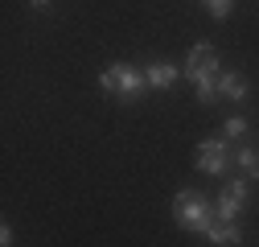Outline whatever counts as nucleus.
<instances>
[{
	"label": "nucleus",
	"instance_id": "obj_1",
	"mask_svg": "<svg viewBox=\"0 0 259 247\" xmlns=\"http://www.w3.org/2000/svg\"><path fill=\"white\" fill-rule=\"evenodd\" d=\"M173 219H177V227H185V231H193V235H206V231H210V223L218 219V214H214L198 194L181 190V194L173 198Z\"/></svg>",
	"mask_w": 259,
	"mask_h": 247
},
{
	"label": "nucleus",
	"instance_id": "obj_2",
	"mask_svg": "<svg viewBox=\"0 0 259 247\" xmlns=\"http://www.w3.org/2000/svg\"><path fill=\"white\" fill-rule=\"evenodd\" d=\"M99 87L107 91V95H123V99H140L144 95V70H136V66H107L103 74H99Z\"/></svg>",
	"mask_w": 259,
	"mask_h": 247
},
{
	"label": "nucleus",
	"instance_id": "obj_3",
	"mask_svg": "<svg viewBox=\"0 0 259 247\" xmlns=\"http://www.w3.org/2000/svg\"><path fill=\"white\" fill-rule=\"evenodd\" d=\"M231 148H226V136H214V140H202L198 144V169L210 173V177H222L226 169H231Z\"/></svg>",
	"mask_w": 259,
	"mask_h": 247
},
{
	"label": "nucleus",
	"instance_id": "obj_4",
	"mask_svg": "<svg viewBox=\"0 0 259 247\" xmlns=\"http://www.w3.org/2000/svg\"><path fill=\"white\" fill-rule=\"evenodd\" d=\"M247 202H251V185H247V177H235V181H226V190H222L214 214H218V219H226V223H235Z\"/></svg>",
	"mask_w": 259,
	"mask_h": 247
},
{
	"label": "nucleus",
	"instance_id": "obj_5",
	"mask_svg": "<svg viewBox=\"0 0 259 247\" xmlns=\"http://www.w3.org/2000/svg\"><path fill=\"white\" fill-rule=\"evenodd\" d=\"M218 62H210V66H202L198 74H189V83L198 87V103H214L218 99Z\"/></svg>",
	"mask_w": 259,
	"mask_h": 247
},
{
	"label": "nucleus",
	"instance_id": "obj_6",
	"mask_svg": "<svg viewBox=\"0 0 259 247\" xmlns=\"http://www.w3.org/2000/svg\"><path fill=\"white\" fill-rule=\"evenodd\" d=\"M218 95L231 99V103H243V99H247V78L235 74V70H222V74H218Z\"/></svg>",
	"mask_w": 259,
	"mask_h": 247
},
{
	"label": "nucleus",
	"instance_id": "obj_7",
	"mask_svg": "<svg viewBox=\"0 0 259 247\" xmlns=\"http://www.w3.org/2000/svg\"><path fill=\"white\" fill-rule=\"evenodd\" d=\"M206 239H210V243H218V247H222V243H226V247H239V243H243V231H239V223L214 219V223H210V231H206Z\"/></svg>",
	"mask_w": 259,
	"mask_h": 247
},
{
	"label": "nucleus",
	"instance_id": "obj_8",
	"mask_svg": "<svg viewBox=\"0 0 259 247\" xmlns=\"http://www.w3.org/2000/svg\"><path fill=\"white\" fill-rule=\"evenodd\" d=\"M177 74H181V70L169 66V62H152V66L144 70V83H148L152 91H169V87L177 83Z\"/></svg>",
	"mask_w": 259,
	"mask_h": 247
},
{
	"label": "nucleus",
	"instance_id": "obj_9",
	"mask_svg": "<svg viewBox=\"0 0 259 247\" xmlns=\"http://www.w3.org/2000/svg\"><path fill=\"white\" fill-rule=\"evenodd\" d=\"M210 62H218V50L210 42H198V46L189 50V58H185V74H198L202 66H210Z\"/></svg>",
	"mask_w": 259,
	"mask_h": 247
},
{
	"label": "nucleus",
	"instance_id": "obj_10",
	"mask_svg": "<svg viewBox=\"0 0 259 247\" xmlns=\"http://www.w3.org/2000/svg\"><path fill=\"white\" fill-rule=\"evenodd\" d=\"M235 165L243 169V177H247V181H251V177L259 181V148H251V144H247V148H239V152H235Z\"/></svg>",
	"mask_w": 259,
	"mask_h": 247
},
{
	"label": "nucleus",
	"instance_id": "obj_11",
	"mask_svg": "<svg viewBox=\"0 0 259 247\" xmlns=\"http://www.w3.org/2000/svg\"><path fill=\"white\" fill-rule=\"evenodd\" d=\"M222 136H226V140H243V136H247V119H243V115H226V119H222Z\"/></svg>",
	"mask_w": 259,
	"mask_h": 247
},
{
	"label": "nucleus",
	"instance_id": "obj_12",
	"mask_svg": "<svg viewBox=\"0 0 259 247\" xmlns=\"http://www.w3.org/2000/svg\"><path fill=\"white\" fill-rule=\"evenodd\" d=\"M231 9H235V0H206V13H210L214 21H222Z\"/></svg>",
	"mask_w": 259,
	"mask_h": 247
},
{
	"label": "nucleus",
	"instance_id": "obj_13",
	"mask_svg": "<svg viewBox=\"0 0 259 247\" xmlns=\"http://www.w3.org/2000/svg\"><path fill=\"white\" fill-rule=\"evenodd\" d=\"M29 5H33V9H50V5H54V0H29Z\"/></svg>",
	"mask_w": 259,
	"mask_h": 247
}]
</instances>
